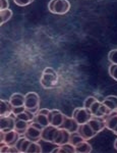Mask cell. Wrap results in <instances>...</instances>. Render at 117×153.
<instances>
[{
  "label": "cell",
  "mask_w": 117,
  "mask_h": 153,
  "mask_svg": "<svg viewBox=\"0 0 117 153\" xmlns=\"http://www.w3.org/2000/svg\"><path fill=\"white\" fill-rule=\"evenodd\" d=\"M40 82L42 87H44L45 89H51L55 87L58 83V74L56 73L54 68H46L43 71Z\"/></svg>",
  "instance_id": "6da1fadb"
},
{
  "label": "cell",
  "mask_w": 117,
  "mask_h": 153,
  "mask_svg": "<svg viewBox=\"0 0 117 153\" xmlns=\"http://www.w3.org/2000/svg\"><path fill=\"white\" fill-rule=\"evenodd\" d=\"M48 9L55 14H65L69 11L70 3L68 0H51L48 4Z\"/></svg>",
  "instance_id": "7a4b0ae2"
},
{
  "label": "cell",
  "mask_w": 117,
  "mask_h": 153,
  "mask_svg": "<svg viewBox=\"0 0 117 153\" xmlns=\"http://www.w3.org/2000/svg\"><path fill=\"white\" fill-rule=\"evenodd\" d=\"M44 128L36 122H32L29 126L28 130L25 133V137L33 142H38L39 140H42V131Z\"/></svg>",
  "instance_id": "3957f363"
},
{
  "label": "cell",
  "mask_w": 117,
  "mask_h": 153,
  "mask_svg": "<svg viewBox=\"0 0 117 153\" xmlns=\"http://www.w3.org/2000/svg\"><path fill=\"white\" fill-rule=\"evenodd\" d=\"M25 107L32 112L37 113L40 106V96L36 92H29L25 95Z\"/></svg>",
  "instance_id": "277c9868"
},
{
  "label": "cell",
  "mask_w": 117,
  "mask_h": 153,
  "mask_svg": "<svg viewBox=\"0 0 117 153\" xmlns=\"http://www.w3.org/2000/svg\"><path fill=\"white\" fill-rule=\"evenodd\" d=\"M90 112L92 113L93 117H105L107 114H109L111 111L104 105V103L99 99H97L92 106L90 107Z\"/></svg>",
  "instance_id": "5b68a950"
},
{
  "label": "cell",
  "mask_w": 117,
  "mask_h": 153,
  "mask_svg": "<svg viewBox=\"0 0 117 153\" xmlns=\"http://www.w3.org/2000/svg\"><path fill=\"white\" fill-rule=\"evenodd\" d=\"M92 117L93 115H92V113L90 112V110L85 107H77V108H75L74 110V112H72V117L79 123V125L88 123L91 120Z\"/></svg>",
  "instance_id": "8992f818"
},
{
  "label": "cell",
  "mask_w": 117,
  "mask_h": 153,
  "mask_svg": "<svg viewBox=\"0 0 117 153\" xmlns=\"http://www.w3.org/2000/svg\"><path fill=\"white\" fill-rule=\"evenodd\" d=\"M0 135H1V142H4L9 146H14L19 139V136H21L15 130H11L8 132H1Z\"/></svg>",
  "instance_id": "52a82bcc"
},
{
  "label": "cell",
  "mask_w": 117,
  "mask_h": 153,
  "mask_svg": "<svg viewBox=\"0 0 117 153\" xmlns=\"http://www.w3.org/2000/svg\"><path fill=\"white\" fill-rule=\"evenodd\" d=\"M15 128V115L11 113L9 117L0 118V130L1 132H8Z\"/></svg>",
  "instance_id": "ba28073f"
},
{
  "label": "cell",
  "mask_w": 117,
  "mask_h": 153,
  "mask_svg": "<svg viewBox=\"0 0 117 153\" xmlns=\"http://www.w3.org/2000/svg\"><path fill=\"white\" fill-rule=\"evenodd\" d=\"M58 129H59L58 127H55V126L52 125L45 127L42 131V140L49 143H53L56 137V134H57Z\"/></svg>",
  "instance_id": "9c48e42d"
},
{
  "label": "cell",
  "mask_w": 117,
  "mask_h": 153,
  "mask_svg": "<svg viewBox=\"0 0 117 153\" xmlns=\"http://www.w3.org/2000/svg\"><path fill=\"white\" fill-rule=\"evenodd\" d=\"M49 112H50V110L46 109V108H44V109H39V111L36 113V115H35L34 122L38 123V124L42 126L43 128L49 126L50 125Z\"/></svg>",
  "instance_id": "30bf717a"
},
{
  "label": "cell",
  "mask_w": 117,
  "mask_h": 153,
  "mask_svg": "<svg viewBox=\"0 0 117 153\" xmlns=\"http://www.w3.org/2000/svg\"><path fill=\"white\" fill-rule=\"evenodd\" d=\"M77 132H79V134L82 135V137L84 138L85 140H87V141L90 139H93V138L97 135V133L94 131V129L92 128V126L89 124V122L79 125Z\"/></svg>",
  "instance_id": "8fae6325"
},
{
  "label": "cell",
  "mask_w": 117,
  "mask_h": 153,
  "mask_svg": "<svg viewBox=\"0 0 117 153\" xmlns=\"http://www.w3.org/2000/svg\"><path fill=\"white\" fill-rule=\"evenodd\" d=\"M64 117H65V114H63V113L58 109H52V110H50V112H49L50 125L55 126V127H58V128L61 127L63 120H64Z\"/></svg>",
  "instance_id": "7c38bea8"
},
{
  "label": "cell",
  "mask_w": 117,
  "mask_h": 153,
  "mask_svg": "<svg viewBox=\"0 0 117 153\" xmlns=\"http://www.w3.org/2000/svg\"><path fill=\"white\" fill-rule=\"evenodd\" d=\"M69 137H70V133L68 132V131H66L65 129H62V128H59L57 131V134H56V137L54 139L53 144L60 146V145H62V144L68 143L69 142Z\"/></svg>",
  "instance_id": "4fadbf2b"
},
{
  "label": "cell",
  "mask_w": 117,
  "mask_h": 153,
  "mask_svg": "<svg viewBox=\"0 0 117 153\" xmlns=\"http://www.w3.org/2000/svg\"><path fill=\"white\" fill-rule=\"evenodd\" d=\"M79 123L77 122V120H74V117H68L65 115L64 117V120H63L62 125L60 128H62V129H65L66 131H68L69 133H74V132H77V130H79Z\"/></svg>",
  "instance_id": "5bb4252c"
},
{
  "label": "cell",
  "mask_w": 117,
  "mask_h": 153,
  "mask_svg": "<svg viewBox=\"0 0 117 153\" xmlns=\"http://www.w3.org/2000/svg\"><path fill=\"white\" fill-rule=\"evenodd\" d=\"M89 124L92 126V128L94 129L95 132L97 134H99L101 131H103L105 128V120L104 117H92L91 120H89Z\"/></svg>",
  "instance_id": "9a60e30c"
},
{
  "label": "cell",
  "mask_w": 117,
  "mask_h": 153,
  "mask_svg": "<svg viewBox=\"0 0 117 153\" xmlns=\"http://www.w3.org/2000/svg\"><path fill=\"white\" fill-rule=\"evenodd\" d=\"M104 120H105V127L108 130L113 131L114 128L117 126V111L116 110L111 111L109 114H107L104 117Z\"/></svg>",
  "instance_id": "2e32d148"
},
{
  "label": "cell",
  "mask_w": 117,
  "mask_h": 153,
  "mask_svg": "<svg viewBox=\"0 0 117 153\" xmlns=\"http://www.w3.org/2000/svg\"><path fill=\"white\" fill-rule=\"evenodd\" d=\"M13 106L11 105V103L6 100L2 99L0 101V117H9V115L13 113Z\"/></svg>",
  "instance_id": "e0dca14e"
},
{
  "label": "cell",
  "mask_w": 117,
  "mask_h": 153,
  "mask_svg": "<svg viewBox=\"0 0 117 153\" xmlns=\"http://www.w3.org/2000/svg\"><path fill=\"white\" fill-rule=\"evenodd\" d=\"M25 99L26 96L21 93H13L9 98V102L13 107H18V106H25Z\"/></svg>",
  "instance_id": "ac0fdd59"
},
{
  "label": "cell",
  "mask_w": 117,
  "mask_h": 153,
  "mask_svg": "<svg viewBox=\"0 0 117 153\" xmlns=\"http://www.w3.org/2000/svg\"><path fill=\"white\" fill-rule=\"evenodd\" d=\"M31 123L32 122L21 120V118H15V128H14V130H15L21 136H24L26 133V131L28 130V128Z\"/></svg>",
  "instance_id": "d6986e66"
},
{
  "label": "cell",
  "mask_w": 117,
  "mask_h": 153,
  "mask_svg": "<svg viewBox=\"0 0 117 153\" xmlns=\"http://www.w3.org/2000/svg\"><path fill=\"white\" fill-rule=\"evenodd\" d=\"M31 143H32L31 140H29L28 138L23 136V137H19V139L18 140V142H16V144H15V147L18 148L19 152L26 153V152H28Z\"/></svg>",
  "instance_id": "ffe728a7"
},
{
  "label": "cell",
  "mask_w": 117,
  "mask_h": 153,
  "mask_svg": "<svg viewBox=\"0 0 117 153\" xmlns=\"http://www.w3.org/2000/svg\"><path fill=\"white\" fill-rule=\"evenodd\" d=\"M102 102L104 103V105L106 106L110 111L117 110V96L109 95V96H107V97H105Z\"/></svg>",
  "instance_id": "44dd1931"
},
{
  "label": "cell",
  "mask_w": 117,
  "mask_h": 153,
  "mask_svg": "<svg viewBox=\"0 0 117 153\" xmlns=\"http://www.w3.org/2000/svg\"><path fill=\"white\" fill-rule=\"evenodd\" d=\"M52 152H62V153H74L75 152V146L71 143H65V144L60 145L58 148L53 149Z\"/></svg>",
  "instance_id": "7402d4cb"
},
{
  "label": "cell",
  "mask_w": 117,
  "mask_h": 153,
  "mask_svg": "<svg viewBox=\"0 0 117 153\" xmlns=\"http://www.w3.org/2000/svg\"><path fill=\"white\" fill-rule=\"evenodd\" d=\"M75 152L79 153H90L92 152V146L91 144L87 142V140L79 143L77 145H75Z\"/></svg>",
  "instance_id": "603a6c76"
},
{
  "label": "cell",
  "mask_w": 117,
  "mask_h": 153,
  "mask_svg": "<svg viewBox=\"0 0 117 153\" xmlns=\"http://www.w3.org/2000/svg\"><path fill=\"white\" fill-rule=\"evenodd\" d=\"M35 115L36 113L32 112L31 110L29 109H26L24 111H21V113L15 115V118H21V120H28V122H33L34 118H35Z\"/></svg>",
  "instance_id": "cb8c5ba5"
},
{
  "label": "cell",
  "mask_w": 117,
  "mask_h": 153,
  "mask_svg": "<svg viewBox=\"0 0 117 153\" xmlns=\"http://www.w3.org/2000/svg\"><path fill=\"white\" fill-rule=\"evenodd\" d=\"M11 16H13V10H10L9 8L1 10L0 11V25L7 23L11 19Z\"/></svg>",
  "instance_id": "d4e9b609"
},
{
  "label": "cell",
  "mask_w": 117,
  "mask_h": 153,
  "mask_svg": "<svg viewBox=\"0 0 117 153\" xmlns=\"http://www.w3.org/2000/svg\"><path fill=\"white\" fill-rule=\"evenodd\" d=\"M85 141V139L82 137V135L79 132H74L70 133V137H69V143H71L72 145H77L79 143Z\"/></svg>",
  "instance_id": "484cf974"
},
{
  "label": "cell",
  "mask_w": 117,
  "mask_h": 153,
  "mask_svg": "<svg viewBox=\"0 0 117 153\" xmlns=\"http://www.w3.org/2000/svg\"><path fill=\"white\" fill-rule=\"evenodd\" d=\"M28 152H33V153H41L42 152V147L38 142H33L32 141L30 147H29Z\"/></svg>",
  "instance_id": "4316f807"
},
{
  "label": "cell",
  "mask_w": 117,
  "mask_h": 153,
  "mask_svg": "<svg viewBox=\"0 0 117 153\" xmlns=\"http://www.w3.org/2000/svg\"><path fill=\"white\" fill-rule=\"evenodd\" d=\"M108 71H109V75L113 80L117 81V65L115 63H111L109 65V68H108Z\"/></svg>",
  "instance_id": "83f0119b"
},
{
  "label": "cell",
  "mask_w": 117,
  "mask_h": 153,
  "mask_svg": "<svg viewBox=\"0 0 117 153\" xmlns=\"http://www.w3.org/2000/svg\"><path fill=\"white\" fill-rule=\"evenodd\" d=\"M97 99H98V98H96L95 96H89V97H87L86 100H85V102H84V107L87 108V109H90V107L92 106V104Z\"/></svg>",
  "instance_id": "f1b7e54d"
},
{
  "label": "cell",
  "mask_w": 117,
  "mask_h": 153,
  "mask_svg": "<svg viewBox=\"0 0 117 153\" xmlns=\"http://www.w3.org/2000/svg\"><path fill=\"white\" fill-rule=\"evenodd\" d=\"M108 60L111 63H115L117 65V49H113L108 54Z\"/></svg>",
  "instance_id": "f546056e"
},
{
  "label": "cell",
  "mask_w": 117,
  "mask_h": 153,
  "mask_svg": "<svg viewBox=\"0 0 117 153\" xmlns=\"http://www.w3.org/2000/svg\"><path fill=\"white\" fill-rule=\"evenodd\" d=\"M13 1H14V3L18 6H26V5H29V4H31L34 0H13Z\"/></svg>",
  "instance_id": "4dcf8cb0"
},
{
  "label": "cell",
  "mask_w": 117,
  "mask_h": 153,
  "mask_svg": "<svg viewBox=\"0 0 117 153\" xmlns=\"http://www.w3.org/2000/svg\"><path fill=\"white\" fill-rule=\"evenodd\" d=\"M26 109L25 106H18V107H13V113L14 115L18 114V113H21V111H24V110Z\"/></svg>",
  "instance_id": "1f68e13d"
},
{
  "label": "cell",
  "mask_w": 117,
  "mask_h": 153,
  "mask_svg": "<svg viewBox=\"0 0 117 153\" xmlns=\"http://www.w3.org/2000/svg\"><path fill=\"white\" fill-rule=\"evenodd\" d=\"M0 3H1V5H0V8H1V10H3V9H7L8 8V0H0Z\"/></svg>",
  "instance_id": "d6a6232c"
},
{
  "label": "cell",
  "mask_w": 117,
  "mask_h": 153,
  "mask_svg": "<svg viewBox=\"0 0 117 153\" xmlns=\"http://www.w3.org/2000/svg\"><path fill=\"white\" fill-rule=\"evenodd\" d=\"M112 132H113V133H114V134H116V135H117V126H116V127H115V128H114V130H113V131H112Z\"/></svg>",
  "instance_id": "836d02e7"
},
{
  "label": "cell",
  "mask_w": 117,
  "mask_h": 153,
  "mask_svg": "<svg viewBox=\"0 0 117 153\" xmlns=\"http://www.w3.org/2000/svg\"><path fill=\"white\" fill-rule=\"evenodd\" d=\"M114 148L117 150V139L115 140V142H114Z\"/></svg>",
  "instance_id": "e575fe53"
},
{
  "label": "cell",
  "mask_w": 117,
  "mask_h": 153,
  "mask_svg": "<svg viewBox=\"0 0 117 153\" xmlns=\"http://www.w3.org/2000/svg\"><path fill=\"white\" fill-rule=\"evenodd\" d=\"M116 111H117V110H116Z\"/></svg>",
  "instance_id": "d590c367"
}]
</instances>
